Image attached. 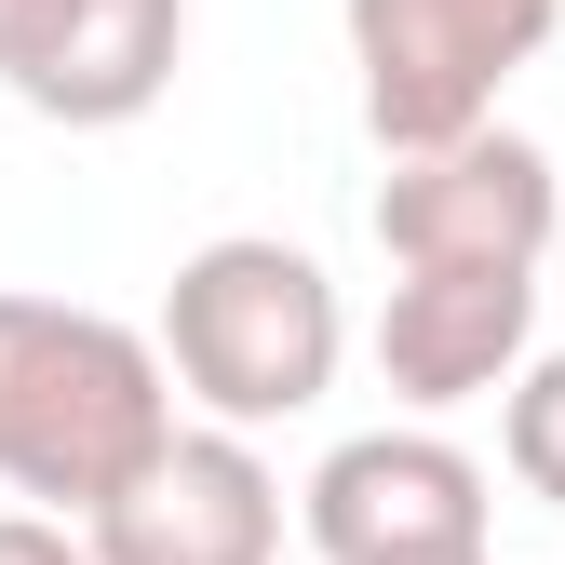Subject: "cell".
I'll return each mask as SVG.
<instances>
[{
	"mask_svg": "<svg viewBox=\"0 0 565 565\" xmlns=\"http://www.w3.org/2000/svg\"><path fill=\"white\" fill-rule=\"evenodd\" d=\"M499 391H512V404H499V458H512V484L565 512V350H525Z\"/></svg>",
	"mask_w": 565,
	"mask_h": 565,
	"instance_id": "obj_9",
	"label": "cell"
},
{
	"mask_svg": "<svg viewBox=\"0 0 565 565\" xmlns=\"http://www.w3.org/2000/svg\"><path fill=\"white\" fill-rule=\"evenodd\" d=\"M297 525L323 565H445L484 552L499 499H484V458H458L445 431H350L297 484Z\"/></svg>",
	"mask_w": 565,
	"mask_h": 565,
	"instance_id": "obj_5",
	"label": "cell"
},
{
	"mask_svg": "<svg viewBox=\"0 0 565 565\" xmlns=\"http://www.w3.org/2000/svg\"><path fill=\"white\" fill-rule=\"evenodd\" d=\"M162 431H175V377L135 323L67 297H0V484L14 499L82 525Z\"/></svg>",
	"mask_w": 565,
	"mask_h": 565,
	"instance_id": "obj_1",
	"label": "cell"
},
{
	"mask_svg": "<svg viewBox=\"0 0 565 565\" xmlns=\"http://www.w3.org/2000/svg\"><path fill=\"white\" fill-rule=\"evenodd\" d=\"M552 230H565L552 149L512 135V121H471V135H445V149H391V175H377L391 269H417V256H525L539 269Z\"/></svg>",
	"mask_w": 565,
	"mask_h": 565,
	"instance_id": "obj_6",
	"label": "cell"
},
{
	"mask_svg": "<svg viewBox=\"0 0 565 565\" xmlns=\"http://www.w3.org/2000/svg\"><path fill=\"white\" fill-rule=\"evenodd\" d=\"M175 54H189V0H28L0 95L67 135H121L175 95Z\"/></svg>",
	"mask_w": 565,
	"mask_h": 565,
	"instance_id": "obj_8",
	"label": "cell"
},
{
	"mask_svg": "<svg viewBox=\"0 0 565 565\" xmlns=\"http://www.w3.org/2000/svg\"><path fill=\"white\" fill-rule=\"evenodd\" d=\"M539 337V269L525 256H417L391 269V310H377V377L445 417V404H484Z\"/></svg>",
	"mask_w": 565,
	"mask_h": 565,
	"instance_id": "obj_7",
	"label": "cell"
},
{
	"mask_svg": "<svg viewBox=\"0 0 565 565\" xmlns=\"http://www.w3.org/2000/svg\"><path fill=\"white\" fill-rule=\"evenodd\" d=\"M149 350H162V377L216 417V431H269V417H310V404L337 391L350 310H337L323 256L269 243V230H230V243L175 256Z\"/></svg>",
	"mask_w": 565,
	"mask_h": 565,
	"instance_id": "obj_2",
	"label": "cell"
},
{
	"mask_svg": "<svg viewBox=\"0 0 565 565\" xmlns=\"http://www.w3.org/2000/svg\"><path fill=\"white\" fill-rule=\"evenodd\" d=\"M350 67H364V135L377 149H445V135L499 121L512 67L565 28V0H337Z\"/></svg>",
	"mask_w": 565,
	"mask_h": 565,
	"instance_id": "obj_3",
	"label": "cell"
},
{
	"mask_svg": "<svg viewBox=\"0 0 565 565\" xmlns=\"http://www.w3.org/2000/svg\"><path fill=\"white\" fill-rule=\"evenodd\" d=\"M445 565H484V552H445Z\"/></svg>",
	"mask_w": 565,
	"mask_h": 565,
	"instance_id": "obj_12",
	"label": "cell"
},
{
	"mask_svg": "<svg viewBox=\"0 0 565 565\" xmlns=\"http://www.w3.org/2000/svg\"><path fill=\"white\" fill-rule=\"evenodd\" d=\"M14 28H28V0H0V54H14Z\"/></svg>",
	"mask_w": 565,
	"mask_h": 565,
	"instance_id": "obj_11",
	"label": "cell"
},
{
	"mask_svg": "<svg viewBox=\"0 0 565 565\" xmlns=\"http://www.w3.org/2000/svg\"><path fill=\"white\" fill-rule=\"evenodd\" d=\"M95 565H269L282 552V484L256 458V431H162L108 499L82 512Z\"/></svg>",
	"mask_w": 565,
	"mask_h": 565,
	"instance_id": "obj_4",
	"label": "cell"
},
{
	"mask_svg": "<svg viewBox=\"0 0 565 565\" xmlns=\"http://www.w3.org/2000/svg\"><path fill=\"white\" fill-rule=\"evenodd\" d=\"M0 565H95L67 512H0Z\"/></svg>",
	"mask_w": 565,
	"mask_h": 565,
	"instance_id": "obj_10",
	"label": "cell"
}]
</instances>
